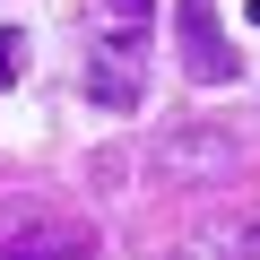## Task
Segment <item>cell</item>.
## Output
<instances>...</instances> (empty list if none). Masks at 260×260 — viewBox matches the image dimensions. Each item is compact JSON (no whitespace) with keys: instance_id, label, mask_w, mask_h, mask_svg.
I'll return each mask as SVG.
<instances>
[{"instance_id":"obj_1","label":"cell","mask_w":260,"mask_h":260,"mask_svg":"<svg viewBox=\"0 0 260 260\" xmlns=\"http://www.w3.org/2000/svg\"><path fill=\"white\" fill-rule=\"evenodd\" d=\"M174 26H182V70L200 87H225L234 78V52L217 35V0H174Z\"/></svg>"},{"instance_id":"obj_2","label":"cell","mask_w":260,"mask_h":260,"mask_svg":"<svg viewBox=\"0 0 260 260\" xmlns=\"http://www.w3.org/2000/svg\"><path fill=\"white\" fill-rule=\"evenodd\" d=\"M87 251H95L87 217H26V225H9V243H0V260H87Z\"/></svg>"},{"instance_id":"obj_3","label":"cell","mask_w":260,"mask_h":260,"mask_svg":"<svg viewBox=\"0 0 260 260\" xmlns=\"http://www.w3.org/2000/svg\"><path fill=\"white\" fill-rule=\"evenodd\" d=\"M139 52H148V35L121 26V35L104 44V61H87V95L113 104V113H130V104H139Z\"/></svg>"},{"instance_id":"obj_4","label":"cell","mask_w":260,"mask_h":260,"mask_svg":"<svg viewBox=\"0 0 260 260\" xmlns=\"http://www.w3.org/2000/svg\"><path fill=\"white\" fill-rule=\"evenodd\" d=\"M165 165H200V174H217V165H234V139H165Z\"/></svg>"},{"instance_id":"obj_5","label":"cell","mask_w":260,"mask_h":260,"mask_svg":"<svg viewBox=\"0 0 260 260\" xmlns=\"http://www.w3.org/2000/svg\"><path fill=\"white\" fill-rule=\"evenodd\" d=\"M18 61H26V35L0 26V87H18Z\"/></svg>"},{"instance_id":"obj_6","label":"cell","mask_w":260,"mask_h":260,"mask_svg":"<svg viewBox=\"0 0 260 260\" xmlns=\"http://www.w3.org/2000/svg\"><path fill=\"white\" fill-rule=\"evenodd\" d=\"M104 9H113L121 26H139V18H148V0H104Z\"/></svg>"}]
</instances>
